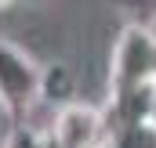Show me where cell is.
I'll return each mask as SVG.
<instances>
[{
	"label": "cell",
	"instance_id": "obj_1",
	"mask_svg": "<svg viewBox=\"0 0 156 148\" xmlns=\"http://www.w3.org/2000/svg\"><path fill=\"white\" fill-rule=\"evenodd\" d=\"M149 83H156V33L134 18L131 25H123V33L116 36V47H113L109 98H120Z\"/></svg>",
	"mask_w": 156,
	"mask_h": 148
},
{
	"label": "cell",
	"instance_id": "obj_2",
	"mask_svg": "<svg viewBox=\"0 0 156 148\" xmlns=\"http://www.w3.org/2000/svg\"><path fill=\"white\" fill-rule=\"evenodd\" d=\"M40 69L11 40H0V109L15 123H26L40 105Z\"/></svg>",
	"mask_w": 156,
	"mask_h": 148
},
{
	"label": "cell",
	"instance_id": "obj_3",
	"mask_svg": "<svg viewBox=\"0 0 156 148\" xmlns=\"http://www.w3.org/2000/svg\"><path fill=\"white\" fill-rule=\"evenodd\" d=\"M51 141L58 148H105L109 137V116L98 105H87V101H69L62 109H55L51 119Z\"/></svg>",
	"mask_w": 156,
	"mask_h": 148
},
{
	"label": "cell",
	"instance_id": "obj_4",
	"mask_svg": "<svg viewBox=\"0 0 156 148\" xmlns=\"http://www.w3.org/2000/svg\"><path fill=\"white\" fill-rule=\"evenodd\" d=\"M105 148H156V123L153 119H127V123L109 119Z\"/></svg>",
	"mask_w": 156,
	"mask_h": 148
},
{
	"label": "cell",
	"instance_id": "obj_5",
	"mask_svg": "<svg viewBox=\"0 0 156 148\" xmlns=\"http://www.w3.org/2000/svg\"><path fill=\"white\" fill-rule=\"evenodd\" d=\"M76 79L73 72L66 69V65H47L44 72H40V101H47V105H55V109H62V105H69L76 94Z\"/></svg>",
	"mask_w": 156,
	"mask_h": 148
},
{
	"label": "cell",
	"instance_id": "obj_6",
	"mask_svg": "<svg viewBox=\"0 0 156 148\" xmlns=\"http://www.w3.org/2000/svg\"><path fill=\"white\" fill-rule=\"evenodd\" d=\"M105 4H113L116 11H127V15H134L138 22H145V18H156V0H105Z\"/></svg>",
	"mask_w": 156,
	"mask_h": 148
},
{
	"label": "cell",
	"instance_id": "obj_7",
	"mask_svg": "<svg viewBox=\"0 0 156 148\" xmlns=\"http://www.w3.org/2000/svg\"><path fill=\"white\" fill-rule=\"evenodd\" d=\"M40 134L29 126V123H15V130L7 134V141H4V148H37Z\"/></svg>",
	"mask_w": 156,
	"mask_h": 148
},
{
	"label": "cell",
	"instance_id": "obj_8",
	"mask_svg": "<svg viewBox=\"0 0 156 148\" xmlns=\"http://www.w3.org/2000/svg\"><path fill=\"white\" fill-rule=\"evenodd\" d=\"M37 148H58V145H55V141H51V134H47V137H44V134H40V141H37Z\"/></svg>",
	"mask_w": 156,
	"mask_h": 148
},
{
	"label": "cell",
	"instance_id": "obj_9",
	"mask_svg": "<svg viewBox=\"0 0 156 148\" xmlns=\"http://www.w3.org/2000/svg\"><path fill=\"white\" fill-rule=\"evenodd\" d=\"M7 4H11V0H0V7H7Z\"/></svg>",
	"mask_w": 156,
	"mask_h": 148
},
{
	"label": "cell",
	"instance_id": "obj_10",
	"mask_svg": "<svg viewBox=\"0 0 156 148\" xmlns=\"http://www.w3.org/2000/svg\"><path fill=\"white\" fill-rule=\"evenodd\" d=\"M153 123H156V105H153Z\"/></svg>",
	"mask_w": 156,
	"mask_h": 148
}]
</instances>
